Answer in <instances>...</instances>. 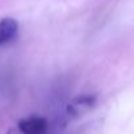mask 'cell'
I'll use <instances>...</instances> for the list:
<instances>
[{"instance_id":"6da1fadb","label":"cell","mask_w":134,"mask_h":134,"mask_svg":"<svg viewBox=\"0 0 134 134\" xmlns=\"http://www.w3.org/2000/svg\"><path fill=\"white\" fill-rule=\"evenodd\" d=\"M16 129L21 134H47V121L37 114L26 116L16 124Z\"/></svg>"},{"instance_id":"3957f363","label":"cell","mask_w":134,"mask_h":134,"mask_svg":"<svg viewBox=\"0 0 134 134\" xmlns=\"http://www.w3.org/2000/svg\"><path fill=\"white\" fill-rule=\"evenodd\" d=\"M19 30V24L15 19L5 17L0 20V45H4L15 38Z\"/></svg>"},{"instance_id":"7a4b0ae2","label":"cell","mask_w":134,"mask_h":134,"mask_svg":"<svg viewBox=\"0 0 134 134\" xmlns=\"http://www.w3.org/2000/svg\"><path fill=\"white\" fill-rule=\"evenodd\" d=\"M97 101V97L95 95H82L78 96L75 99H72L69 105H67V114H69L71 118H78L83 114H86L87 112H90L95 104Z\"/></svg>"}]
</instances>
